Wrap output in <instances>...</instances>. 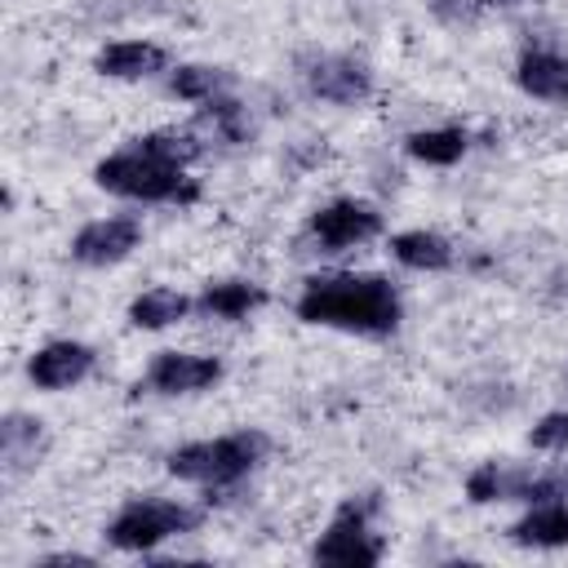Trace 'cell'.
<instances>
[{"label":"cell","mask_w":568,"mask_h":568,"mask_svg":"<svg viewBox=\"0 0 568 568\" xmlns=\"http://www.w3.org/2000/svg\"><path fill=\"white\" fill-rule=\"evenodd\" d=\"M231 89V75L222 67H200V62H186V67H173L169 71V93L182 98V102H213V98H226Z\"/></svg>","instance_id":"ac0fdd59"},{"label":"cell","mask_w":568,"mask_h":568,"mask_svg":"<svg viewBox=\"0 0 568 568\" xmlns=\"http://www.w3.org/2000/svg\"><path fill=\"white\" fill-rule=\"evenodd\" d=\"M302 84L311 98L333 106H359L373 98V71L351 53H320L302 67Z\"/></svg>","instance_id":"52a82bcc"},{"label":"cell","mask_w":568,"mask_h":568,"mask_svg":"<svg viewBox=\"0 0 568 568\" xmlns=\"http://www.w3.org/2000/svg\"><path fill=\"white\" fill-rule=\"evenodd\" d=\"M93 359H98L93 346H84L75 337H58V342H44L27 359V377L40 390H71L93 373Z\"/></svg>","instance_id":"30bf717a"},{"label":"cell","mask_w":568,"mask_h":568,"mask_svg":"<svg viewBox=\"0 0 568 568\" xmlns=\"http://www.w3.org/2000/svg\"><path fill=\"white\" fill-rule=\"evenodd\" d=\"M515 84L537 102L568 106V58L555 49H524L515 62Z\"/></svg>","instance_id":"8fae6325"},{"label":"cell","mask_w":568,"mask_h":568,"mask_svg":"<svg viewBox=\"0 0 568 568\" xmlns=\"http://www.w3.org/2000/svg\"><path fill=\"white\" fill-rule=\"evenodd\" d=\"M377 235H382V213L368 200H351V195L328 200L306 222V240L315 244V253H346V248H359Z\"/></svg>","instance_id":"8992f818"},{"label":"cell","mask_w":568,"mask_h":568,"mask_svg":"<svg viewBox=\"0 0 568 568\" xmlns=\"http://www.w3.org/2000/svg\"><path fill=\"white\" fill-rule=\"evenodd\" d=\"M430 13L444 27H475L484 13V0H430Z\"/></svg>","instance_id":"44dd1931"},{"label":"cell","mask_w":568,"mask_h":568,"mask_svg":"<svg viewBox=\"0 0 568 568\" xmlns=\"http://www.w3.org/2000/svg\"><path fill=\"white\" fill-rule=\"evenodd\" d=\"M164 67H169V53L155 40H111L93 58V71L106 80H151Z\"/></svg>","instance_id":"7c38bea8"},{"label":"cell","mask_w":568,"mask_h":568,"mask_svg":"<svg viewBox=\"0 0 568 568\" xmlns=\"http://www.w3.org/2000/svg\"><path fill=\"white\" fill-rule=\"evenodd\" d=\"M222 382V359L217 355H195V351H160L142 382L151 395H200Z\"/></svg>","instance_id":"ba28073f"},{"label":"cell","mask_w":568,"mask_h":568,"mask_svg":"<svg viewBox=\"0 0 568 568\" xmlns=\"http://www.w3.org/2000/svg\"><path fill=\"white\" fill-rule=\"evenodd\" d=\"M200 155V142L178 129H155L133 138L129 146L98 160L93 182L106 195L133 200V204H191L200 191L186 178V164Z\"/></svg>","instance_id":"6da1fadb"},{"label":"cell","mask_w":568,"mask_h":568,"mask_svg":"<svg viewBox=\"0 0 568 568\" xmlns=\"http://www.w3.org/2000/svg\"><path fill=\"white\" fill-rule=\"evenodd\" d=\"M200 528V510L186 506V501H169V497H133L124 501L111 524H106V541L115 550H129V555H151L155 546H164L169 537H182V532H195Z\"/></svg>","instance_id":"277c9868"},{"label":"cell","mask_w":568,"mask_h":568,"mask_svg":"<svg viewBox=\"0 0 568 568\" xmlns=\"http://www.w3.org/2000/svg\"><path fill=\"white\" fill-rule=\"evenodd\" d=\"M297 320L315 328H337L355 337H386L399 328L404 306L386 275H359V271H333L311 275L297 293Z\"/></svg>","instance_id":"7a4b0ae2"},{"label":"cell","mask_w":568,"mask_h":568,"mask_svg":"<svg viewBox=\"0 0 568 568\" xmlns=\"http://www.w3.org/2000/svg\"><path fill=\"white\" fill-rule=\"evenodd\" d=\"M466 497H470L475 506H484V501H501V466H497V462L475 466V470L466 475Z\"/></svg>","instance_id":"ffe728a7"},{"label":"cell","mask_w":568,"mask_h":568,"mask_svg":"<svg viewBox=\"0 0 568 568\" xmlns=\"http://www.w3.org/2000/svg\"><path fill=\"white\" fill-rule=\"evenodd\" d=\"M266 448H271V439L262 430H231V435H217V439H191V444L173 448L164 457V466H169L173 479L217 493V488H231V484L248 479L266 462Z\"/></svg>","instance_id":"3957f363"},{"label":"cell","mask_w":568,"mask_h":568,"mask_svg":"<svg viewBox=\"0 0 568 568\" xmlns=\"http://www.w3.org/2000/svg\"><path fill=\"white\" fill-rule=\"evenodd\" d=\"M510 541L532 546V550H559V546H568V497L528 501V510L510 524Z\"/></svg>","instance_id":"4fadbf2b"},{"label":"cell","mask_w":568,"mask_h":568,"mask_svg":"<svg viewBox=\"0 0 568 568\" xmlns=\"http://www.w3.org/2000/svg\"><path fill=\"white\" fill-rule=\"evenodd\" d=\"M373 497H346L337 506V515L328 519V528L320 532V541L311 546L315 564H342V568H359V564H377L382 559V541L373 532Z\"/></svg>","instance_id":"5b68a950"},{"label":"cell","mask_w":568,"mask_h":568,"mask_svg":"<svg viewBox=\"0 0 568 568\" xmlns=\"http://www.w3.org/2000/svg\"><path fill=\"white\" fill-rule=\"evenodd\" d=\"M497 4H515V0H497Z\"/></svg>","instance_id":"7402d4cb"},{"label":"cell","mask_w":568,"mask_h":568,"mask_svg":"<svg viewBox=\"0 0 568 568\" xmlns=\"http://www.w3.org/2000/svg\"><path fill=\"white\" fill-rule=\"evenodd\" d=\"M142 244V222L133 213L93 217L71 235V257L80 266H115Z\"/></svg>","instance_id":"9c48e42d"},{"label":"cell","mask_w":568,"mask_h":568,"mask_svg":"<svg viewBox=\"0 0 568 568\" xmlns=\"http://www.w3.org/2000/svg\"><path fill=\"white\" fill-rule=\"evenodd\" d=\"M262 302H266L262 284H253V280H217V284H204V293L195 297V311L209 315V320H244Z\"/></svg>","instance_id":"9a60e30c"},{"label":"cell","mask_w":568,"mask_h":568,"mask_svg":"<svg viewBox=\"0 0 568 568\" xmlns=\"http://www.w3.org/2000/svg\"><path fill=\"white\" fill-rule=\"evenodd\" d=\"M466 146H470L466 129H448V124H439V129H413V133L404 138L408 160L430 164V169H448V164H457V160L466 155Z\"/></svg>","instance_id":"e0dca14e"},{"label":"cell","mask_w":568,"mask_h":568,"mask_svg":"<svg viewBox=\"0 0 568 568\" xmlns=\"http://www.w3.org/2000/svg\"><path fill=\"white\" fill-rule=\"evenodd\" d=\"M191 311H195V302H191L186 293L155 284V288H146V293H138V297L129 302V324L142 328V333H160V328L182 324Z\"/></svg>","instance_id":"5bb4252c"},{"label":"cell","mask_w":568,"mask_h":568,"mask_svg":"<svg viewBox=\"0 0 568 568\" xmlns=\"http://www.w3.org/2000/svg\"><path fill=\"white\" fill-rule=\"evenodd\" d=\"M390 257H395L399 266H408V271H448L457 253H453V244H448L439 231L417 226V231H399V235L390 240Z\"/></svg>","instance_id":"2e32d148"},{"label":"cell","mask_w":568,"mask_h":568,"mask_svg":"<svg viewBox=\"0 0 568 568\" xmlns=\"http://www.w3.org/2000/svg\"><path fill=\"white\" fill-rule=\"evenodd\" d=\"M528 444L541 448V453H568V408L546 413V417L528 430Z\"/></svg>","instance_id":"d6986e66"}]
</instances>
